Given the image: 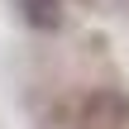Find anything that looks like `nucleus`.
Wrapping results in <instances>:
<instances>
[{
    "label": "nucleus",
    "mask_w": 129,
    "mask_h": 129,
    "mask_svg": "<svg viewBox=\"0 0 129 129\" xmlns=\"http://www.w3.org/2000/svg\"><path fill=\"white\" fill-rule=\"evenodd\" d=\"M24 19L34 29H57L62 24V0H24Z\"/></svg>",
    "instance_id": "2"
},
{
    "label": "nucleus",
    "mask_w": 129,
    "mask_h": 129,
    "mask_svg": "<svg viewBox=\"0 0 129 129\" xmlns=\"http://www.w3.org/2000/svg\"><path fill=\"white\" fill-rule=\"evenodd\" d=\"M81 124L86 129H124L129 124V96H120V91H91V101L81 110Z\"/></svg>",
    "instance_id": "1"
}]
</instances>
